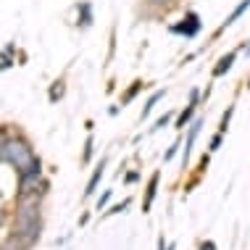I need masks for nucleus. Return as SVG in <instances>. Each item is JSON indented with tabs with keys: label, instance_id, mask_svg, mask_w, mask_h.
<instances>
[{
	"label": "nucleus",
	"instance_id": "8",
	"mask_svg": "<svg viewBox=\"0 0 250 250\" xmlns=\"http://www.w3.org/2000/svg\"><path fill=\"white\" fill-rule=\"evenodd\" d=\"M103 174H105V158H100V164H98V168L92 171V177H90V182H87V190H84V198H92L95 195V190H98V185H100V179H103Z\"/></svg>",
	"mask_w": 250,
	"mask_h": 250
},
{
	"label": "nucleus",
	"instance_id": "9",
	"mask_svg": "<svg viewBox=\"0 0 250 250\" xmlns=\"http://www.w3.org/2000/svg\"><path fill=\"white\" fill-rule=\"evenodd\" d=\"M143 87H145V82H143V79H134V82H132L129 87H126V92H124V95H121L119 105H121V108H126V105H129L134 98L140 95V92H143Z\"/></svg>",
	"mask_w": 250,
	"mask_h": 250
},
{
	"label": "nucleus",
	"instance_id": "24",
	"mask_svg": "<svg viewBox=\"0 0 250 250\" xmlns=\"http://www.w3.org/2000/svg\"><path fill=\"white\" fill-rule=\"evenodd\" d=\"M200 250H216V245H213L211 240H206V242H203V245H200Z\"/></svg>",
	"mask_w": 250,
	"mask_h": 250
},
{
	"label": "nucleus",
	"instance_id": "6",
	"mask_svg": "<svg viewBox=\"0 0 250 250\" xmlns=\"http://www.w3.org/2000/svg\"><path fill=\"white\" fill-rule=\"evenodd\" d=\"M92 21H95L92 3H90V0H82V3L77 5V26H79V29H90Z\"/></svg>",
	"mask_w": 250,
	"mask_h": 250
},
{
	"label": "nucleus",
	"instance_id": "5",
	"mask_svg": "<svg viewBox=\"0 0 250 250\" xmlns=\"http://www.w3.org/2000/svg\"><path fill=\"white\" fill-rule=\"evenodd\" d=\"M200 126H203V119H195L190 124V132H187V140H185V153H182V168H187V161H190V153H192V145L200 134Z\"/></svg>",
	"mask_w": 250,
	"mask_h": 250
},
{
	"label": "nucleus",
	"instance_id": "12",
	"mask_svg": "<svg viewBox=\"0 0 250 250\" xmlns=\"http://www.w3.org/2000/svg\"><path fill=\"white\" fill-rule=\"evenodd\" d=\"M63 92H66L63 79H56V82L50 84V90H48V100H50V103H58V100L63 98Z\"/></svg>",
	"mask_w": 250,
	"mask_h": 250
},
{
	"label": "nucleus",
	"instance_id": "20",
	"mask_svg": "<svg viewBox=\"0 0 250 250\" xmlns=\"http://www.w3.org/2000/svg\"><path fill=\"white\" fill-rule=\"evenodd\" d=\"M200 100H203V92L198 90V87H192V90H190V100H187V103H192V105H198V103H200Z\"/></svg>",
	"mask_w": 250,
	"mask_h": 250
},
{
	"label": "nucleus",
	"instance_id": "1",
	"mask_svg": "<svg viewBox=\"0 0 250 250\" xmlns=\"http://www.w3.org/2000/svg\"><path fill=\"white\" fill-rule=\"evenodd\" d=\"M40 229H42V221H40V200L37 195H21L16 206V221H13V234L21 237L26 245H35L40 240Z\"/></svg>",
	"mask_w": 250,
	"mask_h": 250
},
{
	"label": "nucleus",
	"instance_id": "19",
	"mask_svg": "<svg viewBox=\"0 0 250 250\" xmlns=\"http://www.w3.org/2000/svg\"><path fill=\"white\" fill-rule=\"evenodd\" d=\"M179 147H182V143H179V140H177V143H171V147H168V150L164 153V161H171L174 155H177V150H179Z\"/></svg>",
	"mask_w": 250,
	"mask_h": 250
},
{
	"label": "nucleus",
	"instance_id": "11",
	"mask_svg": "<svg viewBox=\"0 0 250 250\" xmlns=\"http://www.w3.org/2000/svg\"><path fill=\"white\" fill-rule=\"evenodd\" d=\"M164 95H166V87H164V90H155L153 95L145 100V105H143V113H140V119H147V116H150V111H153L155 105H158V100H164Z\"/></svg>",
	"mask_w": 250,
	"mask_h": 250
},
{
	"label": "nucleus",
	"instance_id": "10",
	"mask_svg": "<svg viewBox=\"0 0 250 250\" xmlns=\"http://www.w3.org/2000/svg\"><path fill=\"white\" fill-rule=\"evenodd\" d=\"M195 108H198V105H192V103H187L185 105V111H182L179 113V116H177V121H174V126H177V129L182 132V129H185V126H190L192 124V121H195Z\"/></svg>",
	"mask_w": 250,
	"mask_h": 250
},
{
	"label": "nucleus",
	"instance_id": "13",
	"mask_svg": "<svg viewBox=\"0 0 250 250\" xmlns=\"http://www.w3.org/2000/svg\"><path fill=\"white\" fill-rule=\"evenodd\" d=\"M92 153H95V137H92V132H90V134H87V140H84L82 164H90V161H92Z\"/></svg>",
	"mask_w": 250,
	"mask_h": 250
},
{
	"label": "nucleus",
	"instance_id": "16",
	"mask_svg": "<svg viewBox=\"0 0 250 250\" xmlns=\"http://www.w3.org/2000/svg\"><path fill=\"white\" fill-rule=\"evenodd\" d=\"M232 116H234V105H227L224 116H221V121H219V132H227L229 129V121H232Z\"/></svg>",
	"mask_w": 250,
	"mask_h": 250
},
{
	"label": "nucleus",
	"instance_id": "25",
	"mask_svg": "<svg viewBox=\"0 0 250 250\" xmlns=\"http://www.w3.org/2000/svg\"><path fill=\"white\" fill-rule=\"evenodd\" d=\"M242 53H245V58H250V40H248V42H242Z\"/></svg>",
	"mask_w": 250,
	"mask_h": 250
},
{
	"label": "nucleus",
	"instance_id": "26",
	"mask_svg": "<svg viewBox=\"0 0 250 250\" xmlns=\"http://www.w3.org/2000/svg\"><path fill=\"white\" fill-rule=\"evenodd\" d=\"M140 179V174L137 171H132V174H126V182H137Z\"/></svg>",
	"mask_w": 250,
	"mask_h": 250
},
{
	"label": "nucleus",
	"instance_id": "2",
	"mask_svg": "<svg viewBox=\"0 0 250 250\" xmlns=\"http://www.w3.org/2000/svg\"><path fill=\"white\" fill-rule=\"evenodd\" d=\"M200 29H203V21H200V13L198 11H185V16H182L177 24L168 26V32H171V35H179V37H185V40L198 37Z\"/></svg>",
	"mask_w": 250,
	"mask_h": 250
},
{
	"label": "nucleus",
	"instance_id": "7",
	"mask_svg": "<svg viewBox=\"0 0 250 250\" xmlns=\"http://www.w3.org/2000/svg\"><path fill=\"white\" fill-rule=\"evenodd\" d=\"M158 182H161V171H153L150 182H147V190H145V203H143V213L150 211L153 200H155V192H158Z\"/></svg>",
	"mask_w": 250,
	"mask_h": 250
},
{
	"label": "nucleus",
	"instance_id": "22",
	"mask_svg": "<svg viewBox=\"0 0 250 250\" xmlns=\"http://www.w3.org/2000/svg\"><path fill=\"white\" fill-rule=\"evenodd\" d=\"M126 208H129V200H124V203H121V206H113V208H111V211H108V213H124Z\"/></svg>",
	"mask_w": 250,
	"mask_h": 250
},
{
	"label": "nucleus",
	"instance_id": "17",
	"mask_svg": "<svg viewBox=\"0 0 250 250\" xmlns=\"http://www.w3.org/2000/svg\"><path fill=\"white\" fill-rule=\"evenodd\" d=\"M171 119H174V113H164V116H161L158 121H155V124L150 126V132H158V129H166L168 124H171Z\"/></svg>",
	"mask_w": 250,
	"mask_h": 250
},
{
	"label": "nucleus",
	"instance_id": "14",
	"mask_svg": "<svg viewBox=\"0 0 250 250\" xmlns=\"http://www.w3.org/2000/svg\"><path fill=\"white\" fill-rule=\"evenodd\" d=\"M26 248H29V245H26V242H24L21 237H16V234H11V237L3 242V248H0V250H26Z\"/></svg>",
	"mask_w": 250,
	"mask_h": 250
},
{
	"label": "nucleus",
	"instance_id": "18",
	"mask_svg": "<svg viewBox=\"0 0 250 250\" xmlns=\"http://www.w3.org/2000/svg\"><path fill=\"white\" fill-rule=\"evenodd\" d=\"M221 143H224V132H216L213 137H211V143H208V150L216 153V150L221 147Z\"/></svg>",
	"mask_w": 250,
	"mask_h": 250
},
{
	"label": "nucleus",
	"instance_id": "4",
	"mask_svg": "<svg viewBox=\"0 0 250 250\" xmlns=\"http://www.w3.org/2000/svg\"><path fill=\"white\" fill-rule=\"evenodd\" d=\"M248 11H250V0H240V3H237V5H234V8H232V13H229V16L224 19V21H221V26H219V29H216V35H221V32H227V29H229V26H232V24H237V21H240L242 16H245Z\"/></svg>",
	"mask_w": 250,
	"mask_h": 250
},
{
	"label": "nucleus",
	"instance_id": "27",
	"mask_svg": "<svg viewBox=\"0 0 250 250\" xmlns=\"http://www.w3.org/2000/svg\"><path fill=\"white\" fill-rule=\"evenodd\" d=\"M5 224V213H3V208H0V227Z\"/></svg>",
	"mask_w": 250,
	"mask_h": 250
},
{
	"label": "nucleus",
	"instance_id": "21",
	"mask_svg": "<svg viewBox=\"0 0 250 250\" xmlns=\"http://www.w3.org/2000/svg\"><path fill=\"white\" fill-rule=\"evenodd\" d=\"M108 200H111V190H105L103 195H100V200H98V211H100V208H105V206H108Z\"/></svg>",
	"mask_w": 250,
	"mask_h": 250
},
{
	"label": "nucleus",
	"instance_id": "15",
	"mask_svg": "<svg viewBox=\"0 0 250 250\" xmlns=\"http://www.w3.org/2000/svg\"><path fill=\"white\" fill-rule=\"evenodd\" d=\"M143 3L147 5V8H155V11H166V8H171V5H177L179 0H143Z\"/></svg>",
	"mask_w": 250,
	"mask_h": 250
},
{
	"label": "nucleus",
	"instance_id": "3",
	"mask_svg": "<svg viewBox=\"0 0 250 250\" xmlns=\"http://www.w3.org/2000/svg\"><path fill=\"white\" fill-rule=\"evenodd\" d=\"M240 50H242V45L240 48H232V50H227L224 56H221L219 61H216V66H213V79H219V77H224V74L232 71V66L237 63V56H240Z\"/></svg>",
	"mask_w": 250,
	"mask_h": 250
},
{
	"label": "nucleus",
	"instance_id": "23",
	"mask_svg": "<svg viewBox=\"0 0 250 250\" xmlns=\"http://www.w3.org/2000/svg\"><path fill=\"white\" fill-rule=\"evenodd\" d=\"M158 250H174V245H166V240L158 237Z\"/></svg>",
	"mask_w": 250,
	"mask_h": 250
}]
</instances>
